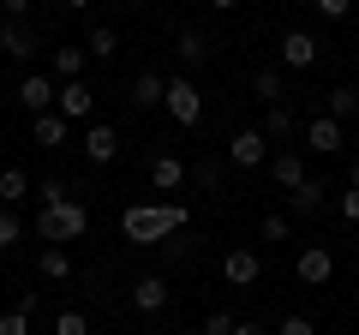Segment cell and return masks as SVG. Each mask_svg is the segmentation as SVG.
Instances as JSON below:
<instances>
[{"label":"cell","mask_w":359,"mask_h":335,"mask_svg":"<svg viewBox=\"0 0 359 335\" xmlns=\"http://www.w3.org/2000/svg\"><path fill=\"white\" fill-rule=\"evenodd\" d=\"M306 144H311V150H318V156H335V150H341V120L318 114V120H311V126H306Z\"/></svg>","instance_id":"4fadbf2b"},{"label":"cell","mask_w":359,"mask_h":335,"mask_svg":"<svg viewBox=\"0 0 359 335\" xmlns=\"http://www.w3.org/2000/svg\"><path fill=\"white\" fill-rule=\"evenodd\" d=\"M54 78H84V48H78V42H66V48H54Z\"/></svg>","instance_id":"ffe728a7"},{"label":"cell","mask_w":359,"mask_h":335,"mask_svg":"<svg viewBox=\"0 0 359 335\" xmlns=\"http://www.w3.org/2000/svg\"><path fill=\"white\" fill-rule=\"evenodd\" d=\"M174 48H180V60H186V66H198V60L210 54V36H204V30H192V25H186V30H180V42H174Z\"/></svg>","instance_id":"44dd1931"},{"label":"cell","mask_w":359,"mask_h":335,"mask_svg":"<svg viewBox=\"0 0 359 335\" xmlns=\"http://www.w3.org/2000/svg\"><path fill=\"white\" fill-rule=\"evenodd\" d=\"M347 180H353V186H359V162H353V168H347Z\"/></svg>","instance_id":"ab89813d"},{"label":"cell","mask_w":359,"mask_h":335,"mask_svg":"<svg viewBox=\"0 0 359 335\" xmlns=\"http://www.w3.org/2000/svg\"><path fill=\"white\" fill-rule=\"evenodd\" d=\"M36 192H42V204H66V198H72V192H66V180H42Z\"/></svg>","instance_id":"d6a6232c"},{"label":"cell","mask_w":359,"mask_h":335,"mask_svg":"<svg viewBox=\"0 0 359 335\" xmlns=\"http://www.w3.org/2000/svg\"><path fill=\"white\" fill-rule=\"evenodd\" d=\"M30 198V174L25 168H6V174H0V204L13 210V204H25Z\"/></svg>","instance_id":"ac0fdd59"},{"label":"cell","mask_w":359,"mask_h":335,"mask_svg":"<svg viewBox=\"0 0 359 335\" xmlns=\"http://www.w3.org/2000/svg\"><path fill=\"white\" fill-rule=\"evenodd\" d=\"M54 96H60V90H54V78H42V72H30L25 84H18V102H25L30 114H54Z\"/></svg>","instance_id":"9c48e42d"},{"label":"cell","mask_w":359,"mask_h":335,"mask_svg":"<svg viewBox=\"0 0 359 335\" xmlns=\"http://www.w3.org/2000/svg\"><path fill=\"white\" fill-rule=\"evenodd\" d=\"M162 108L174 114V126H198V120H204V90H198L192 78H168Z\"/></svg>","instance_id":"3957f363"},{"label":"cell","mask_w":359,"mask_h":335,"mask_svg":"<svg viewBox=\"0 0 359 335\" xmlns=\"http://www.w3.org/2000/svg\"><path fill=\"white\" fill-rule=\"evenodd\" d=\"M36 144H42V150L66 144V120H60V114H36Z\"/></svg>","instance_id":"603a6c76"},{"label":"cell","mask_w":359,"mask_h":335,"mask_svg":"<svg viewBox=\"0 0 359 335\" xmlns=\"http://www.w3.org/2000/svg\"><path fill=\"white\" fill-rule=\"evenodd\" d=\"M84 156H90L96 168H108V162L120 156V132H114V126H84Z\"/></svg>","instance_id":"8fae6325"},{"label":"cell","mask_w":359,"mask_h":335,"mask_svg":"<svg viewBox=\"0 0 359 335\" xmlns=\"http://www.w3.org/2000/svg\"><path fill=\"white\" fill-rule=\"evenodd\" d=\"M257 132H264L269 144H282V138H294V132H299V120L287 114V102H276V108H264V126H257Z\"/></svg>","instance_id":"2e32d148"},{"label":"cell","mask_w":359,"mask_h":335,"mask_svg":"<svg viewBox=\"0 0 359 335\" xmlns=\"http://www.w3.org/2000/svg\"><path fill=\"white\" fill-rule=\"evenodd\" d=\"M186 221H192V210L186 204H132L126 216H120V233H126L132 245H162L174 240V233H186Z\"/></svg>","instance_id":"6da1fadb"},{"label":"cell","mask_w":359,"mask_h":335,"mask_svg":"<svg viewBox=\"0 0 359 335\" xmlns=\"http://www.w3.org/2000/svg\"><path fill=\"white\" fill-rule=\"evenodd\" d=\"M287 210H294V216H318V210H323V186L318 180H299L294 192H287Z\"/></svg>","instance_id":"e0dca14e"},{"label":"cell","mask_w":359,"mask_h":335,"mask_svg":"<svg viewBox=\"0 0 359 335\" xmlns=\"http://www.w3.org/2000/svg\"><path fill=\"white\" fill-rule=\"evenodd\" d=\"M114 48H120V36H114L108 25H96V30H90V42H84V54H90V60H108Z\"/></svg>","instance_id":"cb8c5ba5"},{"label":"cell","mask_w":359,"mask_h":335,"mask_svg":"<svg viewBox=\"0 0 359 335\" xmlns=\"http://www.w3.org/2000/svg\"><path fill=\"white\" fill-rule=\"evenodd\" d=\"M54 335H84V311H60L54 317Z\"/></svg>","instance_id":"4dcf8cb0"},{"label":"cell","mask_w":359,"mask_h":335,"mask_svg":"<svg viewBox=\"0 0 359 335\" xmlns=\"http://www.w3.org/2000/svg\"><path fill=\"white\" fill-rule=\"evenodd\" d=\"M90 108H96V90H90L84 78H66L60 84V96H54V114L72 126V120H90Z\"/></svg>","instance_id":"277c9868"},{"label":"cell","mask_w":359,"mask_h":335,"mask_svg":"<svg viewBox=\"0 0 359 335\" xmlns=\"http://www.w3.org/2000/svg\"><path fill=\"white\" fill-rule=\"evenodd\" d=\"M162 96H168V78H156V72L132 78V108H162Z\"/></svg>","instance_id":"9a60e30c"},{"label":"cell","mask_w":359,"mask_h":335,"mask_svg":"<svg viewBox=\"0 0 359 335\" xmlns=\"http://www.w3.org/2000/svg\"><path fill=\"white\" fill-rule=\"evenodd\" d=\"M282 66H294V72L318 66V36H311V30H287L282 36Z\"/></svg>","instance_id":"ba28073f"},{"label":"cell","mask_w":359,"mask_h":335,"mask_svg":"<svg viewBox=\"0 0 359 335\" xmlns=\"http://www.w3.org/2000/svg\"><path fill=\"white\" fill-rule=\"evenodd\" d=\"M353 114H359V90H347V84L330 90V120H353Z\"/></svg>","instance_id":"d4e9b609"},{"label":"cell","mask_w":359,"mask_h":335,"mask_svg":"<svg viewBox=\"0 0 359 335\" xmlns=\"http://www.w3.org/2000/svg\"><path fill=\"white\" fill-rule=\"evenodd\" d=\"M210 6H216V13H233V6H240V0H210Z\"/></svg>","instance_id":"74e56055"},{"label":"cell","mask_w":359,"mask_h":335,"mask_svg":"<svg viewBox=\"0 0 359 335\" xmlns=\"http://www.w3.org/2000/svg\"><path fill=\"white\" fill-rule=\"evenodd\" d=\"M0 335H30V311H0Z\"/></svg>","instance_id":"83f0119b"},{"label":"cell","mask_w":359,"mask_h":335,"mask_svg":"<svg viewBox=\"0 0 359 335\" xmlns=\"http://www.w3.org/2000/svg\"><path fill=\"white\" fill-rule=\"evenodd\" d=\"M276 335H318V323L306 317V311H294V317H282V329Z\"/></svg>","instance_id":"f1b7e54d"},{"label":"cell","mask_w":359,"mask_h":335,"mask_svg":"<svg viewBox=\"0 0 359 335\" xmlns=\"http://www.w3.org/2000/svg\"><path fill=\"white\" fill-rule=\"evenodd\" d=\"M294 270H299V282H306V287H323V282L335 275V258H330V245H306Z\"/></svg>","instance_id":"52a82bcc"},{"label":"cell","mask_w":359,"mask_h":335,"mask_svg":"<svg viewBox=\"0 0 359 335\" xmlns=\"http://www.w3.org/2000/svg\"><path fill=\"white\" fill-rule=\"evenodd\" d=\"M18 240H25V221H18L13 210H0V252H13Z\"/></svg>","instance_id":"4316f807"},{"label":"cell","mask_w":359,"mask_h":335,"mask_svg":"<svg viewBox=\"0 0 359 335\" xmlns=\"http://www.w3.org/2000/svg\"><path fill=\"white\" fill-rule=\"evenodd\" d=\"M150 186H156V192L186 186V162H180V156H156V162H150Z\"/></svg>","instance_id":"5bb4252c"},{"label":"cell","mask_w":359,"mask_h":335,"mask_svg":"<svg viewBox=\"0 0 359 335\" xmlns=\"http://www.w3.org/2000/svg\"><path fill=\"white\" fill-rule=\"evenodd\" d=\"M228 162H233V168H264V162H269V138H264L257 126L233 132V138H228Z\"/></svg>","instance_id":"5b68a950"},{"label":"cell","mask_w":359,"mask_h":335,"mask_svg":"<svg viewBox=\"0 0 359 335\" xmlns=\"http://www.w3.org/2000/svg\"><path fill=\"white\" fill-rule=\"evenodd\" d=\"M180 335H204V329H180Z\"/></svg>","instance_id":"60d3db41"},{"label":"cell","mask_w":359,"mask_h":335,"mask_svg":"<svg viewBox=\"0 0 359 335\" xmlns=\"http://www.w3.org/2000/svg\"><path fill=\"white\" fill-rule=\"evenodd\" d=\"M233 323H240V317H228V311H210V317H204V335H233Z\"/></svg>","instance_id":"1f68e13d"},{"label":"cell","mask_w":359,"mask_h":335,"mask_svg":"<svg viewBox=\"0 0 359 335\" xmlns=\"http://www.w3.org/2000/svg\"><path fill=\"white\" fill-rule=\"evenodd\" d=\"M269 174H276V186H287V192H294L299 180H306V162H299V156H269Z\"/></svg>","instance_id":"d6986e66"},{"label":"cell","mask_w":359,"mask_h":335,"mask_svg":"<svg viewBox=\"0 0 359 335\" xmlns=\"http://www.w3.org/2000/svg\"><path fill=\"white\" fill-rule=\"evenodd\" d=\"M294 233V216H264V240H287Z\"/></svg>","instance_id":"f546056e"},{"label":"cell","mask_w":359,"mask_h":335,"mask_svg":"<svg viewBox=\"0 0 359 335\" xmlns=\"http://www.w3.org/2000/svg\"><path fill=\"white\" fill-rule=\"evenodd\" d=\"M90 228V210L84 204H72V198H66V204H42L36 210V240H78V233Z\"/></svg>","instance_id":"7a4b0ae2"},{"label":"cell","mask_w":359,"mask_h":335,"mask_svg":"<svg viewBox=\"0 0 359 335\" xmlns=\"http://www.w3.org/2000/svg\"><path fill=\"white\" fill-rule=\"evenodd\" d=\"M36 270L48 275V282H66V275H72V258H66V245H48V252L36 258Z\"/></svg>","instance_id":"7402d4cb"},{"label":"cell","mask_w":359,"mask_h":335,"mask_svg":"<svg viewBox=\"0 0 359 335\" xmlns=\"http://www.w3.org/2000/svg\"><path fill=\"white\" fill-rule=\"evenodd\" d=\"M0 6H6V18H25L30 13V0H0Z\"/></svg>","instance_id":"d590c367"},{"label":"cell","mask_w":359,"mask_h":335,"mask_svg":"<svg viewBox=\"0 0 359 335\" xmlns=\"http://www.w3.org/2000/svg\"><path fill=\"white\" fill-rule=\"evenodd\" d=\"M0 54H6V60H30V54H36V30H30L25 18H6V25H0Z\"/></svg>","instance_id":"8992f818"},{"label":"cell","mask_w":359,"mask_h":335,"mask_svg":"<svg viewBox=\"0 0 359 335\" xmlns=\"http://www.w3.org/2000/svg\"><path fill=\"white\" fill-rule=\"evenodd\" d=\"M162 306H168V282H162V275H138V282H132V311L156 317Z\"/></svg>","instance_id":"30bf717a"},{"label":"cell","mask_w":359,"mask_h":335,"mask_svg":"<svg viewBox=\"0 0 359 335\" xmlns=\"http://www.w3.org/2000/svg\"><path fill=\"white\" fill-rule=\"evenodd\" d=\"M60 6H72V13H78V6H90V0H60Z\"/></svg>","instance_id":"f35d334b"},{"label":"cell","mask_w":359,"mask_h":335,"mask_svg":"<svg viewBox=\"0 0 359 335\" xmlns=\"http://www.w3.org/2000/svg\"><path fill=\"white\" fill-rule=\"evenodd\" d=\"M341 216L359 221V186H347V192H341Z\"/></svg>","instance_id":"e575fe53"},{"label":"cell","mask_w":359,"mask_h":335,"mask_svg":"<svg viewBox=\"0 0 359 335\" xmlns=\"http://www.w3.org/2000/svg\"><path fill=\"white\" fill-rule=\"evenodd\" d=\"M311 6H318L323 18H347V13H353V0H311Z\"/></svg>","instance_id":"836d02e7"},{"label":"cell","mask_w":359,"mask_h":335,"mask_svg":"<svg viewBox=\"0 0 359 335\" xmlns=\"http://www.w3.org/2000/svg\"><path fill=\"white\" fill-rule=\"evenodd\" d=\"M257 270H264V264H257V252H245V245L222 258V275H228L233 287H252V282H257Z\"/></svg>","instance_id":"7c38bea8"},{"label":"cell","mask_w":359,"mask_h":335,"mask_svg":"<svg viewBox=\"0 0 359 335\" xmlns=\"http://www.w3.org/2000/svg\"><path fill=\"white\" fill-rule=\"evenodd\" d=\"M233 335H269L264 323H233Z\"/></svg>","instance_id":"8d00e7d4"},{"label":"cell","mask_w":359,"mask_h":335,"mask_svg":"<svg viewBox=\"0 0 359 335\" xmlns=\"http://www.w3.org/2000/svg\"><path fill=\"white\" fill-rule=\"evenodd\" d=\"M252 90H257V96H264V102H269V108H276V102H282V96H287V90H282V78L269 72V66H264V72H257V78H252Z\"/></svg>","instance_id":"484cf974"}]
</instances>
